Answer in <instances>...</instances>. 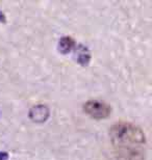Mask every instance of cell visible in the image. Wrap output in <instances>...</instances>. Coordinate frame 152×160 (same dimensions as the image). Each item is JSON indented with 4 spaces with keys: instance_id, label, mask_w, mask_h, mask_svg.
Listing matches in <instances>:
<instances>
[{
    "instance_id": "277c9868",
    "label": "cell",
    "mask_w": 152,
    "mask_h": 160,
    "mask_svg": "<svg viewBox=\"0 0 152 160\" xmlns=\"http://www.w3.org/2000/svg\"><path fill=\"white\" fill-rule=\"evenodd\" d=\"M73 46V41L69 39V38H64L63 40L60 41V47L65 52H67L68 50H70Z\"/></svg>"
},
{
    "instance_id": "7a4b0ae2",
    "label": "cell",
    "mask_w": 152,
    "mask_h": 160,
    "mask_svg": "<svg viewBox=\"0 0 152 160\" xmlns=\"http://www.w3.org/2000/svg\"><path fill=\"white\" fill-rule=\"evenodd\" d=\"M83 111L95 120L106 119L111 113V107L100 101L91 100L83 105Z\"/></svg>"
},
{
    "instance_id": "6da1fadb",
    "label": "cell",
    "mask_w": 152,
    "mask_h": 160,
    "mask_svg": "<svg viewBox=\"0 0 152 160\" xmlns=\"http://www.w3.org/2000/svg\"><path fill=\"white\" fill-rule=\"evenodd\" d=\"M109 137L119 156L125 160H142L144 158L143 146L146 137L141 128L127 122L113 125Z\"/></svg>"
},
{
    "instance_id": "3957f363",
    "label": "cell",
    "mask_w": 152,
    "mask_h": 160,
    "mask_svg": "<svg viewBox=\"0 0 152 160\" xmlns=\"http://www.w3.org/2000/svg\"><path fill=\"white\" fill-rule=\"evenodd\" d=\"M48 117V109L46 106L38 105L30 111V118L35 122H43Z\"/></svg>"
}]
</instances>
